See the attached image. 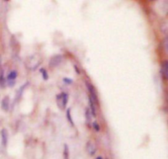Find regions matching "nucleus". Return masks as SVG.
<instances>
[{
  "mask_svg": "<svg viewBox=\"0 0 168 159\" xmlns=\"http://www.w3.org/2000/svg\"><path fill=\"white\" fill-rule=\"evenodd\" d=\"M56 102H57L58 106L61 110L66 109L67 102H68V95L66 92H62L60 94H58L56 96Z\"/></svg>",
  "mask_w": 168,
  "mask_h": 159,
  "instance_id": "nucleus-1",
  "label": "nucleus"
},
{
  "mask_svg": "<svg viewBox=\"0 0 168 159\" xmlns=\"http://www.w3.org/2000/svg\"><path fill=\"white\" fill-rule=\"evenodd\" d=\"M17 75H18V73L16 70H13L8 73V75L7 77V82L8 87L13 88L15 86V83H16L15 81H16V78L17 77Z\"/></svg>",
  "mask_w": 168,
  "mask_h": 159,
  "instance_id": "nucleus-2",
  "label": "nucleus"
},
{
  "mask_svg": "<svg viewBox=\"0 0 168 159\" xmlns=\"http://www.w3.org/2000/svg\"><path fill=\"white\" fill-rule=\"evenodd\" d=\"M86 87H87V89L89 91V97L94 101L95 103H99L98 96H97V93H96V91H95L94 86L91 83L86 82Z\"/></svg>",
  "mask_w": 168,
  "mask_h": 159,
  "instance_id": "nucleus-3",
  "label": "nucleus"
},
{
  "mask_svg": "<svg viewBox=\"0 0 168 159\" xmlns=\"http://www.w3.org/2000/svg\"><path fill=\"white\" fill-rule=\"evenodd\" d=\"M62 61V56L61 55H57L53 56L51 59L49 60V67L54 69L55 67H58Z\"/></svg>",
  "mask_w": 168,
  "mask_h": 159,
  "instance_id": "nucleus-4",
  "label": "nucleus"
},
{
  "mask_svg": "<svg viewBox=\"0 0 168 159\" xmlns=\"http://www.w3.org/2000/svg\"><path fill=\"white\" fill-rule=\"evenodd\" d=\"M86 151H87L88 154H89L90 156H93L96 152V146L94 145V144L91 141H89L86 144Z\"/></svg>",
  "mask_w": 168,
  "mask_h": 159,
  "instance_id": "nucleus-5",
  "label": "nucleus"
},
{
  "mask_svg": "<svg viewBox=\"0 0 168 159\" xmlns=\"http://www.w3.org/2000/svg\"><path fill=\"white\" fill-rule=\"evenodd\" d=\"M161 73L164 79L168 78V62L167 60L161 63Z\"/></svg>",
  "mask_w": 168,
  "mask_h": 159,
  "instance_id": "nucleus-6",
  "label": "nucleus"
},
{
  "mask_svg": "<svg viewBox=\"0 0 168 159\" xmlns=\"http://www.w3.org/2000/svg\"><path fill=\"white\" fill-rule=\"evenodd\" d=\"M1 138H2V144L6 147L8 141V133L6 129H3L1 131Z\"/></svg>",
  "mask_w": 168,
  "mask_h": 159,
  "instance_id": "nucleus-7",
  "label": "nucleus"
},
{
  "mask_svg": "<svg viewBox=\"0 0 168 159\" xmlns=\"http://www.w3.org/2000/svg\"><path fill=\"white\" fill-rule=\"evenodd\" d=\"M9 106H10V100L9 97H5L3 101H2V104H1V107L4 111H7L9 110Z\"/></svg>",
  "mask_w": 168,
  "mask_h": 159,
  "instance_id": "nucleus-8",
  "label": "nucleus"
},
{
  "mask_svg": "<svg viewBox=\"0 0 168 159\" xmlns=\"http://www.w3.org/2000/svg\"><path fill=\"white\" fill-rule=\"evenodd\" d=\"M92 118H93V116H92V113H91V111L89 110V107H87L85 109V120H86L87 125H90L91 124Z\"/></svg>",
  "mask_w": 168,
  "mask_h": 159,
  "instance_id": "nucleus-9",
  "label": "nucleus"
},
{
  "mask_svg": "<svg viewBox=\"0 0 168 159\" xmlns=\"http://www.w3.org/2000/svg\"><path fill=\"white\" fill-rule=\"evenodd\" d=\"M89 106H90L89 110H90L91 113H92V116H96V108H95L96 103L89 97Z\"/></svg>",
  "mask_w": 168,
  "mask_h": 159,
  "instance_id": "nucleus-10",
  "label": "nucleus"
},
{
  "mask_svg": "<svg viewBox=\"0 0 168 159\" xmlns=\"http://www.w3.org/2000/svg\"><path fill=\"white\" fill-rule=\"evenodd\" d=\"M27 85H28V83H26L25 85H23L22 87H21L20 89L17 91V95H16V101L18 100V99H20L21 97V96H22V92H23L24 89L26 88V87H27Z\"/></svg>",
  "mask_w": 168,
  "mask_h": 159,
  "instance_id": "nucleus-11",
  "label": "nucleus"
},
{
  "mask_svg": "<svg viewBox=\"0 0 168 159\" xmlns=\"http://www.w3.org/2000/svg\"><path fill=\"white\" fill-rule=\"evenodd\" d=\"M5 86H6V79L3 75V72L1 71L0 72V88H5Z\"/></svg>",
  "mask_w": 168,
  "mask_h": 159,
  "instance_id": "nucleus-12",
  "label": "nucleus"
},
{
  "mask_svg": "<svg viewBox=\"0 0 168 159\" xmlns=\"http://www.w3.org/2000/svg\"><path fill=\"white\" fill-rule=\"evenodd\" d=\"M67 120H68V122L71 124V126H74V121H73V120H72V117H71V109H67Z\"/></svg>",
  "mask_w": 168,
  "mask_h": 159,
  "instance_id": "nucleus-13",
  "label": "nucleus"
},
{
  "mask_svg": "<svg viewBox=\"0 0 168 159\" xmlns=\"http://www.w3.org/2000/svg\"><path fill=\"white\" fill-rule=\"evenodd\" d=\"M63 156L65 159H69V149H68V146L67 144L64 145V151H63Z\"/></svg>",
  "mask_w": 168,
  "mask_h": 159,
  "instance_id": "nucleus-14",
  "label": "nucleus"
},
{
  "mask_svg": "<svg viewBox=\"0 0 168 159\" xmlns=\"http://www.w3.org/2000/svg\"><path fill=\"white\" fill-rule=\"evenodd\" d=\"M40 73H41V74H42V77H43V79H44V80H48V74L46 69H40Z\"/></svg>",
  "mask_w": 168,
  "mask_h": 159,
  "instance_id": "nucleus-15",
  "label": "nucleus"
},
{
  "mask_svg": "<svg viewBox=\"0 0 168 159\" xmlns=\"http://www.w3.org/2000/svg\"><path fill=\"white\" fill-rule=\"evenodd\" d=\"M92 125H93V128H94V130H95V131L99 132V130H100V126H99V123H98V122L94 121V123L92 124Z\"/></svg>",
  "mask_w": 168,
  "mask_h": 159,
  "instance_id": "nucleus-16",
  "label": "nucleus"
},
{
  "mask_svg": "<svg viewBox=\"0 0 168 159\" xmlns=\"http://www.w3.org/2000/svg\"><path fill=\"white\" fill-rule=\"evenodd\" d=\"M63 82H65L67 84H71V83H73V81H72L71 79H69V78H67V77L63 78Z\"/></svg>",
  "mask_w": 168,
  "mask_h": 159,
  "instance_id": "nucleus-17",
  "label": "nucleus"
},
{
  "mask_svg": "<svg viewBox=\"0 0 168 159\" xmlns=\"http://www.w3.org/2000/svg\"><path fill=\"white\" fill-rule=\"evenodd\" d=\"M164 45L166 46V49H165L167 50V39L165 40V41H164Z\"/></svg>",
  "mask_w": 168,
  "mask_h": 159,
  "instance_id": "nucleus-18",
  "label": "nucleus"
},
{
  "mask_svg": "<svg viewBox=\"0 0 168 159\" xmlns=\"http://www.w3.org/2000/svg\"><path fill=\"white\" fill-rule=\"evenodd\" d=\"M74 68H75V72H77L78 73H80V71H79V69L77 68V66L74 65Z\"/></svg>",
  "mask_w": 168,
  "mask_h": 159,
  "instance_id": "nucleus-19",
  "label": "nucleus"
},
{
  "mask_svg": "<svg viewBox=\"0 0 168 159\" xmlns=\"http://www.w3.org/2000/svg\"><path fill=\"white\" fill-rule=\"evenodd\" d=\"M96 159H103V158L102 157H98V158H96Z\"/></svg>",
  "mask_w": 168,
  "mask_h": 159,
  "instance_id": "nucleus-20",
  "label": "nucleus"
},
{
  "mask_svg": "<svg viewBox=\"0 0 168 159\" xmlns=\"http://www.w3.org/2000/svg\"><path fill=\"white\" fill-rule=\"evenodd\" d=\"M1 61H2V60H1V57H0V67H1Z\"/></svg>",
  "mask_w": 168,
  "mask_h": 159,
  "instance_id": "nucleus-21",
  "label": "nucleus"
},
{
  "mask_svg": "<svg viewBox=\"0 0 168 159\" xmlns=\"http://www.w3.org/2000/svg\"><path fill=\"white\" fill-rule=\"evenodd\" d=\"M150 1H155V0H150Z\"/></svg>",
  "mask_w": 168,
  "mask_h": 159,
  "instance_id": "nucleus-22",
  "label": "nucleus"
}]
</instances>
